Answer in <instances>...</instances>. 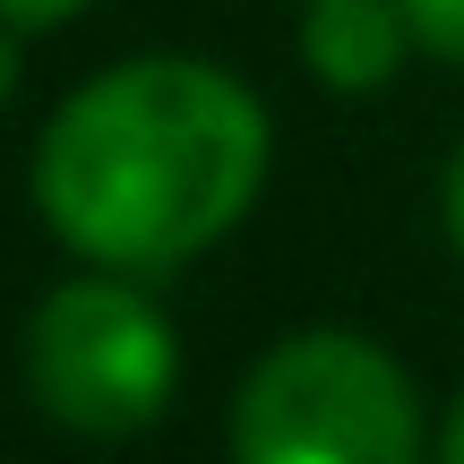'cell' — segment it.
Wrapping results in <instances>:
<instances>
[{
    "label": "cell",
    "instance_id": "3",
    "mask_svg": "<svg viewBox=\"0 0 464 464\" xmlns=\"http://www.w3.org/2000/svg\"><path fill=\"white\" fill-rule=\"evenodd\" d=\"M26 379L52 421L86 439H130L172 396V327L147 293L112 276L61 284L26 327Z\"/></svg>",
    "mask_w": 464,
    "mask_h": 464
},
{
    "label": "cell",
    "instance_id": "5",
    "mask_svg": "<svg viewBox=\"0 0 464 464\" xmlns=\"http://www.w3.org/2000/svg\"><path fill=\"white\" fill-rule=\"evenodd\" d=\"M404 26H413V44L464 69V0H404Z\"/></svg>",
    "mask_w": 464,
    "mask_h": 464
},
{
    "label": "cell",
    "instance_id": "7",
    "mask_svg": "<svg viewBox=\"0 0 464 464\" xmlns=\"http://www.w3.org/2000/svg\"><path fill=\"white\" fill-rule=\"evenodd\" d=\"M448 232H456V249H464V155H456V172H448Z\"/></svg>",
    "mask_w": 464,
    "mask_h": 464
},
{
    "label": "cell",
    "instance_id": "2",
    "mask_svg": "<svg viewBox=\"0 0 464 464\" xmlns=\"http://www.w3.org/2000/svg\"><path fill=\"white\" fill-rule=\"evenodd\" d=\"M421 413L370 335L310 327L241 379L232 464H413Z\"/></svg>",
    "mask_w": 464,
    "mask_h": 464
},
{
    "label": "cell",
    "instance_id": "1",
    "mask_svg": "<svg viewBox=\"0 0 464 464\" xmlns=\"http://www.w3.org/2000/svg\"><path fill=\"white\" fill-rule=\"evenodd\" d=\"M266 181V112L207 61H130L52 112L34 207L69 249L164 276L216 249Z\"/></svg>",
    "mask_w": 464,
    "mask_h": 464
},
{
    "label": "cell",
    "instance_id": "6",
    "mask_svg": "<svg viewBox=\"0 0 464 464\" xmlns=\"http://www.w3.org/2000/svg\"><path fill=\"white\" fill-rule=\"evenodd\" d=\"M86 0H0V17L9 26H61V17H78Z\"/></svg>",
    "mask_w": 464,
    "mask_h": 464
},
{
    "label": "cell",
    "instance_id": "4",
    "mask_svg": "<svg viewBox=\"0 0 464 464\" xmlns=\"http://www.w3.org/2000/svg\"><path fill=\"white\" fill-rule=\"evenodd\" d=\"M404 0H310L301 17V61L318 69V86L335 95H370L396 78L404 61Z\"/></svg>",
    "mask_w": 464,
    "mask_h": 464
},
{
    "label": "cell",
    "instance_id": "8",
    "mask_svg": "<svg viewBox=\"0 0 464 464\" xmlns=\"http://www.w3.org/2000/svg\"><path fill=\"white\" fill-rule=\"evenodd\" d=\"M439 464H464V404H456V421H448V448H439Z\"/></svg>",
    "mask_w": 464,
    "mask_h": 464
},
{
    "label": "cell",
    "instance_id": "9",
    "mask_svg": "<svg viewBox=\"0 0 464 464\" xmlns=\"http://www.w3.org/2000/svg\"><path fill=\"white\" fill-rule=\"evenodd\" d=\"M9 86H17V44L0 34V95H9Z\"/></svg>",
    "mask_w": 464,
    "mask_h": 464
}]
</instances>
